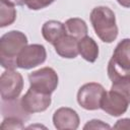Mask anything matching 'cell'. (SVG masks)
Masks as SVG:
<instances>
[{
    "label": "cell",
    "instance_id": "obj_1",
    "mask_svg": "<svg viewBox=\"0 0 130 130\" xmlns=\"http://www.w3.org/2000/svg\"><path fill=\"white\" fill-rule=\"evenodd\" d=\"M27 45L26 36L19 30H10L0 39V64L5 69L17 67V57Z\"/></svg>",
    "mask_w": 130,
    "mask_h": 130
},
{
    "label": "cell",
    "instance_id": "obj_2",
    "mask_svg": "<svg viewBox=\"0 0 130 130\" xmlns=\"http://www.w3.org/2000/svg\"><path fill=\"white\" fill-rule=\"evenodd\" d=\"M90 22L96 36L104 43H113L118 36L116 16L107 6H96L90 12Z\"/></svg>",
    "mask_w": 130,
    "mask_h": 130
},
{
    "label": "cell",
    "instance_id": "obj_3",
    "mask_svg": "<svg viewBox=\"0 0 130 130\" xmlns=\"http://www.w3.org/2000/svg\"><path fill=\"white\" fill-rule=\"evenodd\" d=\"M28 81L31 88L46 93L51 94L55 91L58 86V74L51 67H43L39 70L32 71L28 74Z\"/></svg>",
    "mask_w": 130,
    "mask_h": 130
},
{
    "label": "cell",
    "instance_id": "obj_4",
    "mask_svg": "<svg viewBox=\"0 0 130 130\" xmlns=\"http://www.w3.org/2000/svg\"><path fill=\"white\" fill-rule=\"evenodd\" d=\"M106 90L98 82H88L83 84L77 92V102L79 106L88 111L101 109V101Z\"/></svg>",
    "mask_w": 130,
    "mask_h": 130
},
{
    "label": "cell",
    "instance_id": "obj_5",
    "mask_svg": "<svg viewBox=\"0 0 130 130\" xmlns=\"http://www.w3.org/2000/svg\"><path fill=\"white\" fill-rule=\"evenodd\" d=\"M23 88L22 75L14 69H6L0 77V94L3 101L15 100Z\"/></svg>",
    "mask_w": 130,
    "mask_h": 130
},
{
    "label": "cell",
    "instance_id": "obj_6",
    "mask_svg": "<svg viewBox=\"0 0 130 130\" xmlns=\"http://www.w3.org/2000/svg\"><path fill=\"white\" fill-rule=\"evenodd\" d=\"M47 52L43 45H26L17 57V67L21 69H31L46 61Z\"/></svg>",
    "mask_w": 130,
    "mask_h": 130
},
{
    "label": "cell",
    "instance_id": "obj_7",
    "mask_svg": "<svg viewBox=\"0 0 130 130\" xmlns=\"http://www.w3.org/2000/svg\"><path fill=\"white\" fill-rule=\"evenodd\" d=\"M130 102L122 93L109 90L106 91L101 101V109L112 117H119L126 113Z\"/></svg>",
    "mask_w": 130,
    "mask_h": 130
},
{
    "label": "cell",
    "instance_id": "obj_8",
    "mask_svg": "<svg viewBox=\"0 0 130 130\" xmlns=\"http://www.w3.org/2000/svg\"><path fill=\"white\" fill-rule=\"evenodd\" d=\"M20 103L26 113H41L46 111L51 105V94H46L29 87L25 94L21 96Z\"/></svg>",
    "mask_w": 130,
    "mask_h": 130
},
{
    "label": "cell",
    "instance_id": "obj_9",
    "mask_svg": "<svg viewBox=\"0 0 130 130\" xmlns=\"http://www.w3.org/2000/svg\"><path fill=\"white\" fill-rule=\"evenodd\" d=\"M108 76L112 81L111 89L125 95L130 102V71H124L114 65L111 61L108 63Z\"/></svg>",
    "mask_w": 130,
    "mask_h": 130
},
{
    "label": "cell",
    "instance_id": "obj_10",
    "mask_svg": "<svg viewBox=\"0 0 130 130\" xmlns=\"http://www.w3.org/2000/svg\"><path fill=\"white\" fill-rule=\"evenodd\" d=\"M53 124L58 130H75L79 126V116L73 109L62 107L55 111Z\"/></svg>",
    "mask_w": 130,
    "mask_h": 130
},
{
    "label": "cell",
    "instance_id": "obj_11",
    "mask_svg": "<svg viewBox=\"0 0 130 130\" xmlns=\"http://www.w3.org/2000/svg\"><path fill=\"white\" fill-rule=\"evenodd\" d=\"M124 71H130V39H123L116 46L110 60Z\"/></svg>",
    "mask_w": 130,
    "mask_h": 130
},
{
    "label": "cell",
    "instance_id": "obj_12",
    "mask_svg": "<svg viewBox=\"0 0 130 130\" xmlns=\"http://www.w3.org/2000/svg\"><path fill=\"white\" fill-rule=\"evenodd\" d=\"M56 53L62 57L67 59L76 58L79 54L78 52V41L69 35L63 36L55 45H54Z\"/></svg>",
    "mask_w": 130,
    "mask_h": 130
},
{
    "label": "cell",
    "instance_id": "obj_13",
    "mask_svg": "<svg viewBox=\"0 0 130 130\" xmlns=\"http://www.w3.org/2000/svg\"><path fill=\"white\" fill-rule=\"evenodd\" d=\"M66 34L65 24L58 20H48L42 26L43 38L53 46Z\"/></svg>",
    "mask_w": 130,
    "mask_h": 130
},
{
    "label": "cell",
    "instance_id": "obj_14",
    "mask_svg": "<svg viewBox=\"0 0 130 130\" xmlns=\"http://www.w3.org/2000/svg\"><path fill=\"white\" fill-rule=\"evenodd\" d=\"M78 52L87 62L93 63L99 57V46L90 37H84L78 41Z\"/></svg>",
    "mask_w": 130,
    "mask_h": 130
},
{
    "label": "cell",
    "instance_id": "obj_15",
    "mask_svg": "<svg viewBox=\"0 0 130 130\" xmlns=\"http://www.w3.org/2000/svg\"><path fill=\"white\" fill-rule=\"evenodd\" d=\"M65 28L67 35L73 37L77 41H80L82 38L87 36V25L85 21L78 17L69 18L65 21Z\"/></svg>",
    "mask_w": 130,
    "mask_h": 130
},
{
    "label": "cell",
    "instance_id": "obj_16",
    "mask_svg": "<svg viewBox=\"0 0 130 130\" xmlns=\"http://www.w3.org/2000/svg\"><path fill=\"white\" fill-rule=\"evenodd\" d=\"M5 102L7 103V106L5 105V103L2 102V114L4 117L6 114H8V117H15L21 120L28 119V113H26L21 107L20 100L18 101L17 99H15V100H10Z\"/></svg>",
    "mask_w": 130,
    "mask_h": 130
},
{
    "label": "cell",
    "instance_id": "obj_17",
    "mask_svg": "<svg viewBox=\"0 0 130 130\" xmlns=\"http://www.w3.org/2000/svg\"><path fill=\"white\" fill-rule=\"evenodd\" d=\"M16 19V10L14 5L5 1H0V26L5 27L12 24Z\"/></svg>",
    "mask_w": 130,
    "mask_h": 130
},
{
    "label": "cell",
    "instance_id": "obj_18",
    "mask_svg": "<svg viewBox=\"0 0 130 130\" xmlns=\"http://www.w3.org/2000/svg\"><path fill=\"white\" fill-rule=\"evenodd\" d=\"M23 120L15 117H5L3 122L1 123L2 129H23Z\"/></svg>",
    "mask_w": 130,
    "mask_h": 130
},
{
    "label": "cell",
    "instance_id": "obj_19",
    "mask_svg": "<svg viewBox=\"0 0 130 130\" xmlns=\"http://www.w3.org/2000/svg\"><path fill=\"white\" fill-rule=\"evenodd\" d=\"M25 5L31 10H40L52 4L55 0H24Z\"/></svg>",
    "mask_w": 130,
    "mask_h": 130
},
{
    "label": "cell",
    "instance_id": "obj_20",
    "mask_svg": "<svg viewBox=\"0 0 130 130\" xmlns=\"http://www.w3.org/2000/svg\"><path fill=\"white\" fill-rule=\"evenodd\" d=\"M84 129H110L111 128V126L110 125H108V124H106V123H104L103 121H101V120H90V121H88L85 125H84V127H83Z\"/></svg>",
    "mask_w": 130,
    "mask_h": 130
},
{
    "label": "cell",
    "instance_id": "obj_21",
    "mask_svg": "<svg viewBox=\"0 0 130 130\" xmlns=\"http://www.w3.org/2000/svg\"><path fill=\"white\" fill-rule=\"evenodd\" d=\"M114 128L116 129H130V119L125 118L118 120L117 123L114 125Z\"/></svg>",
    "mask_w": 130,
    "mask_h": 130
},
{
    "label": "cell",
    "instance_id": "obj_22",
    "mask_svg": "<svg viewBox=\"0 0 130 130\" xmlns=\"http://www.w3.org/2000/svg\"><path fill=\"white\" fill-rule=\"evenodd\" d=\"M5 1H7V2L13 4L14 6H15V5H17V6H21V5L25 4V1H24V0H5Z\"/></svg>",
    "mask_w": 130,
    "mask_h": 130
},
{
    "label": "cell",
    "instance_id": "obj_23",
    "mask_svg": "<svg viewBox=\"0 0 130 130\" xmlns=\"http://www.w3.org/2000/svg\"><path fill=\"white\" fill-rule=\"evenodd\" d=\"M117 1L121 6L125 8H130V0H117Z\"/></svg>",
    "mask_w": 130,
    "mask_h": 130
}]
</instances>
